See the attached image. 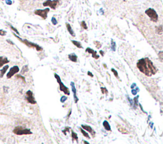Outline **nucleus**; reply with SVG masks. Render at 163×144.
<instances>
[{"label":"nucleus","mask_w":163,"mask_h":144,"mask_svg":"<svg viewBox=\"0 0 163 144\" xmlns=\"http://www.w3.org/2000/svg\"><path fill=\"white\" fill-rule=\"evenodd\" d=\"M137 67L142 73L147 76H152L156 74L157 72V69L148 58H142L138 60L137 63Z\"/></svg>","instance_id":"nucleus-1"},{"label":"nucleus","mask_w":163,"mask_h":144,"mask_svg":"<svg viewBox=\"0 0 163 144\" xmlns=\"http://www.w3.org/2000/svg\"><path fill=\"white\" fill-rule=\"evenodd\" d=\"M14 34V35H15V36H16L17 38H18V39L20 41L22 42L23 43L25 44V45H26V46H28V47L34 48L36 49L37 51H42V50H43V48H42L41 47V46H40L39 45H37V44H35V43H32V42L29 41L27 40V39H21V38H19V37L17 36H16L15 34Z\"/></svg>","instance_id":"nucleus-2"},{"label":"nucleus","mask_w":163,"mask_h":144,"mask_svg":"<svg viewBox=\"0 0 163 144\" xmlns=\"http://www.w3.org/2000/svg\"><path fill=\"white\" fill-rule=\"evenodd\" d=\"M54 76H55V78H56V80H57V83H58L59 84L60 90H61V91H63V92H64V94L67 95H69L70 92H69V89H68V88H67L66 86L63 84V83L61 81V78H60L59 76L57 75V74H54Z\"/></svg>","instance_id":"nucleus-3"},{"label":"nucleus","mask_w":163,"mask_h":144,"mask_svg":"<svg viewBox=\"0 0 163 144\" xmlns=\"http://www.w3.org/2000/svg\"><path fill=\"white\" fill-rule=\"evenodd\" d=\"M145 14H146V15L154 22H156L158 20V15L154 9H148L145 10Z\"/></svg>","instance_id":"nucleus-4"},{"label":"nucleus","mask_w":163,"mask_h":144,"mask_svg":"<svg viewBox=\"0 0 163 144\" xmlns=\"http://www.w3.org/2000/svg\"><path fill=\"white\" fill-rule=\"evenodd\" d=\"M13 133L17 135H31V134H32V132L29 129H24L20 126L15 127V128L13 130Z\"/></svg>","instance_id":"nucleus-5"},{"label":"nucleus","mask_w":163,"mask_h":144,"mask_svg":"<svg viewBox=\"0 0 163 144\" xmlns=\"http://www.w3.org/2000/svg\"><path fill=\"white\" fill-rule=\"evenodd\" d=\"M26 100L27 101V102L31 104H36V102L35 100V97L33 95V93L31 90H28L26 93Z\"/></svg>","instance_id":"nucleus-6"},{"label":"nucleus","mask_w":163,"mask_h":144,"mask_svg":"<svg viewBox=\"0 0 163 144\" xmlns=\"http://www.w3.org/2000/svg\"><path fill=\"white\" fill-rule=\"evenodd\" d=\"M49 11H50L49 9H45L44 10H36L35 11V14L42 17L45 20L47 18V14Z\"/></svg>","instance_id":"nucleus-7"},{"label":"nucleus","mask_w":163,"mask_h":144,"mask_svg":"<svg viewBox=\"0 0 163 144\" xmlns=\"http://www.w3.org/2000/svg\"><path fill=\"white\" fill-rule=\"evenodd\" d=\"M59 3V0H46L43 3V5L44 6H49L51 9L55 10L57 7V5Z\"/></svg>","instance_id":"nucleus-8"},{"label":"nucleus","mask_w":163,"mask_h":144,"mask_svg":"<svg viewBox=\"0 0 163 144\" xmlns=\"http://www.w3.org/2000/svg\"><path fill=\"white\" fill-rule=\"evenodd\" d=\"M19 70H20L19 69V67L18 66H17V65L12 67V68H10L9 72H8L7 74H6V78H7L8 79L11 78L12 77H13V76H14L15 74H17V72H19Z\"/></svg>","instance_id":"nucleus-9"},{"label":"nucleus","mask_w":163,"mask_h":144,"mask_svg":"<svg viewBox=\"0 0 163 144\" xmlns=\"http://www.w3.org/2000/svg\"><path fill=\"white\" fill-rule=\"evenodd\" d=\"M71 86H72V91L73 93V98H74V100H75V102L77 103L79 102V98L76 96V88H75V84H74L73 82H72L71 83Z\"/></svg>","instance_id":"nucleus-10"},{"label":"nucleus","mask_w":163,"mask_h":144,"mask_svg":"<svg viewBox=\"0 0 163 144\" xmlns=\"http://www.w3.org/2000/svg\"><path fill=\"white\" fill-rule=\"evenodd\" d=\"M10 62V60L6 57H0V68L2 67L4 65Z\"/></svg>","instance_id":"nucleus-11"},{"label":"nucleus","mask_w":163,"mask_h":144,"mask_svg":"<svg viewBox=\"0 0 163 144\" xmlns=\"http://www.w3.org/2000/svg\"><path fill=\"white\" fill-rule=\"evenodd\" d=\"M86 52H88V53H92V54L93 58H96V59L99 58V55H97V52L96 51H94V50H93L92 49L89 48H87L86 49Z\"/></svg>","instance_id":"nucleus-12"},{"label":"nucleus","mask_w":163,"mask_h":144,"mask_svg":"<svg viewBox=\"0 0 163 144\" xmlns=\"http://www.w3.org/2000/svg\"><path fill=\"white\" fill-rule=\"evenodd\" d=\"M82 128L84 130H86L88 132H89L90 133L92 134V135H95V132L93 131V130L92 129V128L89 126H87V125H82Z\"/></svg>","instance_id":"nucleus-13"},{"label":"nucleus","mask_w":163,"mask_h":144,"mask_svg":"<svg viewBox=\"0 0 163 144\" xmlns=\"http://www.w3.org/2000/svg\"><path fill=\"white\" fill-rule=\"evenodd\" d=\"M66 26L67 29H68V32H69V33L72 36L75 37V32H74L73 30V29L72 28V26H70V24H68V23H66Z\"/></svg>","instance_id":"nucleus-14"},{"label":"nucleus","mask_w":163,"mask_h":144,"mask_svg":"<svg viewBox=\"0 0 163 144\" xmlns=\"http://www.w3.org/2000/svg\"><path fill=\"white\" fill-rule=\"evenodd\" d=\"M9 68V66L8 65H5V67H3V68L1 70H0V78H3L4 76V74H5V72H6V71L8 70V69Z\"/></svg>","instance_id":"nucleus-15"},{"label":"nucleus","mask_w":163,"mask_h":144,"mask_svg":"<svg viewBox=\"0 0 163 144\" xmlns=\"http://www.w3.org/2000/svg\"><path fill=\"white\" fill-rule=\"evenodd\" d=\"M68 58L71 61L74 62H77V56L75 54V53H72V54H69L68 55Z\"/></svg>","instance_id":"nucleus-16"},{"label":"nucleus","mask_w":163,"mask_h":144,"mask_svg":"<svg viewBox=\"0 0 163 144\" xmlns=\"http://www.w3.org/2000/svg\"><path fill=\"white\" fill-rule=\"evenodd\" d=\"M103 124L104 128H105L107 131H111L110 126L108 122L107 121H105L103 122Z\"/></svg>","instance_id":"nucleus-17"},{"label":"nucleus","mask_w":163,"mask_h":144,"mask_svg":"<svg viewBox=\"0 0 163 144\" xmlns=\"http://www.w3.org/2000/svg\"><path fill=\"white\" fill-rule=\"evenodd\" d=\"M156 33L158 34H161L163 32V29H162V27L161 26H157V27H156Z\"/></svg>","instance_id":"nucleus-18"},{"label":"nucleus","mask_w":163,"mask_h":144,"mask_svg":"<svg viewBox=\"0 0 163 144\" xmlns=\"http://www.w3.org/2000/svg\"><path fill=\"white\" fill-rule=\"evenodd\" d=\"M72 42L73 43V45H75V46H76L77 48H82V44L80 43L79 41H76L72 40Z\"/></svg>","instance_id":"nucleus-19"},{"label":"nucleus","mask_w":163,"mask_h":144,"mask_svg":"<svg viewBox=\"0 0 163 144\" xmlns=\"http://www.w3.org/2000/svg\"><path fill=\"white\" fill-rule=\"evenodd\" d=\"M111 49L113 52H115L116 50V43L113 40L111 41Z\"/></svg>","instance_id":"nucleus-20"},{"label":"nucleus","mask_w":163,"mask_h":144,"mask_svg":"<svg viewBox=\"0 0 163 144\" xmlns=\"http://www.w3.org/2000/svg\"><path fill=\"white\" fill-rule=\"evenodd\" d=\"M28 71V66H27V65H25V66L23 67L21 71H20V73H21V74H25L26 72H27Z\"/></svg>","instance_id":"nucleus-21"},{"label":"nucleus","mask_w":163,"mask_h":144,"mask_svg":"<svg viewBox=\"0 0 163 144\" xmlns=\"http://www.w3.org/2000/svg\"><path fill=\"white\" fill-rule=\"evenodd\" d=\"M138 98H139V95H137L136 97H135L134 98V109H136L137 108V105H138Z\"/></svg>","instance_id":"nucleus-22"},{"label":"nucleus","mask_w":163,"mask_h":144,"mask_svg":"<svg viewBox=\"0 0 163 144\" xmlns=\"http://www.w3.org/2000/svg\"><path fill=\"white\" fill-rule=\"evenodd\" d=\"M80 131H81L82 133L83 134V135H84L85 137H86V138H90V137H89V136L88 133H86V131H84V130H83V128H80Z\"/></svg>","instance_id":"nucleus-23"},{"label":"nucleus","mask_w":163,"mask_h":144,"mask_svg":"<svg viewBox=\"0 0 163 144\" xmlns=\"http://www.w3.org/2000/svg\"><path fill=\"white\" fill-rule=\"evenodd\" d=\"M72 136L73 139L75 140H76V141H78V136H77V134H76V133H75V132H73V131H72Z\"/></svg>","instance_id":"nucleus-24"},{"label":"nucleus","mask_w":163,"mask_h":144,"mask_svg":"<svg viewBox=\"0 0 163 144\" xmlns=\"http://www.w3.org/2000/svg\"><path fill=\"white\" fill-rule=\"evenodd\" d=\"M158 56H159V58L160 60L163 62V51L159 52Z\"/></svg>","instance_id":"nucleus-25"},{"label":"nucleus","mask_w":163,"mask_h":144,"mask_svg":"<svg viewBox=\"0 0 163 144\" xmlns=\"http://www.w3.org/2000/svg\"><path fill=\"white\" fill-rule=\"evenodd\" d=\"M138 91H139V88H136V90L133 89V90H131V93H132V94L133 95H136Z\"/></svg>","instance_id":"nucleus-26"},{"label":"nucleus","mask_w":163,"mask_h":144,"mask_svg":"<svg viewBox=\"0 0 163 144\" xmlns=\"http://www.w3.org/2000/svg\"><path fill=\"white\" fill-rule=\"evenodd\" d=\"M51 22H52V23L53 25H56V24H57V20H56V18L54 17H53L52 18Z\"/></svg>","instance_id":"nucleus-27"},{"label":"nucleus","mask_w":163,"mask_h":144,"mask_svg":"<svg viewBox=\"0 0 163 144\" xmlns=\"http://www.w3.org/2000/svg\"><path fill=\"white\" fill-rule=\"evenodd\" d=\"M81 26H82V27H83V29H87V25H86V22H85L84 21H82V22H81Z\"/></svg>","instance_id":"nucleus-28"},{"label":"nucleus","mask_w":163,"mask_h":144,"mask_svg":"<svg viewBox=\"0 0 163 144\" xmlns=\"http://www.w3.org/2000/svg\"><path fill=\"white\" fill-rule=\"evenodd\" d=\"M66 100H67V97H66V96H63V97H61V102L64 103Z\"/></svg>","instance_id":"nucleus-29"},{"label":"nucleus","mask_w":163,"mask_h":144,"mask_svg":"<svg viewBox=\"0 0 163 144\" xmlns=\"http://www.w3.org/2000/svg\"><path fill=\"white\" fill-rule=\"evenodd\" d=\"M10 27L11 29H12L13 30V31H15V32L17 34H19V32H18V31H17V29H15V27H13L12 25H10Z\"/></svg>","instance_id":"nucleus-30"},{"label":"nucleus","mask_w":163,"mask_h":144,"mask_svg":"<svg viewBox=\"0 0 163 144\" xmlns=\"http://www.w3.org/2000/svg\"><path fill=\"white\" fill-rule=\"evenodd\" d=\"M6 34V32L5 31H3V30H0V36H5Z\"/></svg>","instance_id":"nucleus-31"},{"label":"nucleus","mask_w":163,"mask_h":144,"mask_svg":"<svg viewBox=\"0 0 163 144\" xmlns=\"http://www.w3.org/2000/svg\"><path fill=\"white\" fill-rule=\"evenodd\" d=\"M112 71L113 72V74H114L115 76H116V78H119V76H118V73H117V71H116V70H115L114 69H112Z\"/></svg>","instance_id":"nucleus-32"},{"label":"nucleus","mask_w":163,"mask_h":144,"mask_svg":"<svg viewBox=\"0 0 163 144\" xmlns=\"http://www.w3.org/2000/svg\"><path fill=\"white\" fill-rule=\"evenodd\" d=\"M17 78H21V79L24 81V82H25V78H24V76H22L21 75H17Z\"/></svg>","instance_id":"nucleus-33"},{"label":"nucleus","mask_w":163,"mask_h":144,"mask_svg":"<svg viewBox=\"0 0 163 144\" xmlns=\"http://www.w3.org/2000/svg\"><path fill=\"white\" fill-rule=\"evenodd\" d=\"M6 3L7 4V5H10L12 4V1H10V0H6Z\"/></svg>","instance_id":"nucleus-34"},{"label":"nucleus","mask_w":163,"mask_h":144,"mask_svg":"<svg viewBox=\"0 0 163 144\" xmlns=\"http://www.w3.org/2000/svg\"><path fill=\"white\" fill-rule=\"evenodd\" d=\"M136 83H133V84L132 86H131V88H132V89H133V88L135 87V86H136Z\"/></svg>","instance_id":"nucleus-35"},{"label":"nucleus","mask_w":163,"mask_h":144,"mask_svg":"<svg viewBox=\"0 0 163 144\" xmlns=\"http://www.w3.org/2000/svg\"><path fill=\"white\" fill-rule=\"evenodd\" d=\"M88 75H89V76H91V77H93V75H92V74L91 72H88Z\"/></svg>","instance_id":"nucleus-36"},{"label":"nucleus","mask_w":163,"mask_h":144,"mask_svg":"<svg viewBox=\"0 0 163 144\" xmlns=\"http://www.w3.org/2000/svg\"><path fill=\"white\" fill-rule=\"evenodd\" d=\"M101 54H102V55H103V52L102 51H101Z\"/></svg>","instance_id":"nucleus-37"},{"label":"nucleus","mask_w":163,"mask_h":144,"mask_svg":"<svg viewBox=\"0 0 163 144\" xmlns=\"http://www.w3.org/2000/svg\"><path fill=\"white\" fill-rule=\"evenodd\" d=\"M152 125H153V123H151V128H152Z\"/></svg>","instance_id":"nucleus-38"},{"label":"nucleus","mask_w":163,"mask_h":144,"mask_svg":"<svg viewBox=\"0 0 163 144\" xmlns=\"http://www.w3.org/2000/svg\"><path fill=\"white\" fill-rule=\"evenodd\" d=\"M83 142H84V143H89L88 142H84V141H83Z\"/></svg>","instance_id":"nucleus-39"}]
</instances>
